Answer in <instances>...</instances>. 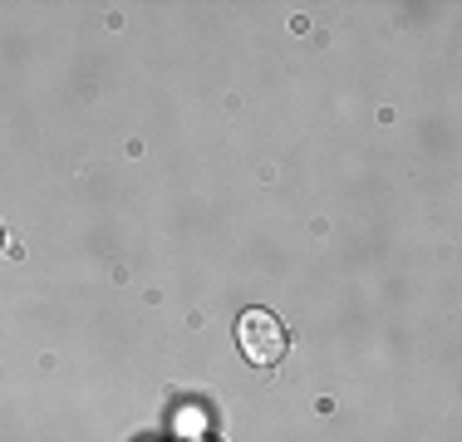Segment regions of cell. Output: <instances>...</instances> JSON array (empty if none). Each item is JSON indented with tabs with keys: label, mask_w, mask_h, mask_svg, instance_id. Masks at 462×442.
<instances>
[{
	"label": "cell",
	"mask_w": 462,
	"mask_h": 442,
	"mask_svg": "<svg viewBox=\"0 0 462 442\" xmlns=\"http://www.w3.org/2000/svg\"><path fill=\"white\" fill-rule=\"evenodd\" d=\"M197 442H217V437H197Z\"/></svg>",
	"instance_id": "obj_2"
},
{
	"label": "cell",
	"mask_w": 462,
	"mask_h": 442,
	"mask_svg": "<svg viewBox=\"0 0 462 442\" xmlns=\"http://www.w3.org/2000/svg\"><path fill=\"white\" fill-rule=\"evenodd\" d=\"M236 349L246 354V364H256V369H271V364L285 359V349H291V335H285V325L271 309H246V315L236 319Z\"/></svg>",
	"instance_id": "obj_1"
}]
</instances>
